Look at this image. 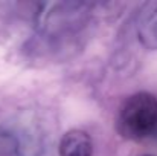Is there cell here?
I'll return each mask as SVG.
<instances>
[{
  "label": "cell",
  "mask_w": 157,
  "mask_h": 156,
  "mask_svg": "<svg viewBox=\"0 0 157 156\" xmlns=\"http://www.w3.org/2000/svg\"><path fill=\"white\" fill-rule=\"evenodd\" d=\"M59 156H92L93 155V142L87 132L73 129L63 135L59 146Z\"/></svg>",
  "instance_id": "2"
},
{
  "label": "cell",
  "mask_w": 157,
  "mask_h": 156,
  "mask_svg": "<svg viewBox=\"0 0 157 156\" xmlns=\"http://www.w3.org/2000/svg\"><path fill=\"white\" fill-rule=\"evenodd\" d=\"M145 156H153V155H145Z\"/></svg>",
  "instance_id": "3"
},
{
  "label": "cell",
  "mask_w": 157,
  "mask_h": 156,
  "mask_svg": "<svg viewBox=\"0 0 157 156\" xmlns=\"http://www.w3.org/2000/svg\"><path fill=\"white\" fill-rule=\"evenodd\" d=\"M119 132L131 139H142L157 130V98L150 92L131 95L121 107Z\"/></svg>",
  "instance_id": "1"
}]
</instances>
